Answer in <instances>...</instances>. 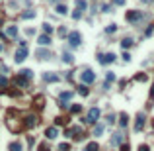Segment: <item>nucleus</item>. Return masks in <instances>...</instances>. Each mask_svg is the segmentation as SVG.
Instances as JSON below:
<instances>
[{
    "label": "nucleus",
    "mask_w": 154,
    "mask_h": 151,
    "mask_svg": "<svg viewBox=\"0 0 154 151\" xmlns=\"http://www.w3.org/2000/svg\"><path fill=\"white\" fill-rule=\"evenodd\" d=\"M28 55H29L28 47H18V49L14 51V61H16V63H23L25 59H28Z\"/></svg>",
    "instance_id": "obj_11"
},
{
    "label": "nucleus",
    "mask_w": 154,
    "mask_h": 151,
    "mask_svg": "<svg viewBox=\"0 0 154 151\" xmlns=\"http://www.w3.org/2000/svg\"><path fill=\"white\" fill-rule=\"evenodd\" d=\"M33 102H35V106H37V108H43V106H45V98H43V96H35V98H33Z\"/></svg>",
    "instance_id": "obj_34"
},
{
    "label": "nucleus",
    "mask_w": 154,
    "mask_h": 151,
    "mask_svg": "<svg viewBox=\"0 0 154 151\" xmlns=\"http://www.w3.org/2000/svg\"><path fill=\"white\" fill-rule=\"evenodd\" d=\"M102 12H103V14H109V12H113V4H102Z\"/></svg>",
    "instance_id": "obj_37"
},
{
    "label": "nucleus",
    "mask_w": 154,
    "mask_h": 151,
    "mask_svg": "<svg viewBox=\"0 0 154 151\" xmlns=\"http://www.w3.org/2000/svg\"><path fill=\"white\" fill-rule=\"evenodd\" d=\"M59 151H70V143H65V141H62L61 145H59Z\"/></svg>",
    "instance_id": "obj_40"
},
{
    "label": "nucleus",
    "mask_w": 154,
    "mask_h": 151,
    "mask_svg": "<svg viewBox=\"0 0 154 151\" xmlns=\"http://www.w3.org/2000/svg\"><path fill=\"white\" fill-rule=\"evenodd\" d=\"M146 79H148V77H146L145 73H140V75H137V77H135V80H139V82H145Z\"/></svg>",
    "instance_id": "obj_42"
},
{
    "label": "nucleus",
    "mask_w": 154,
    "mask_h": 151,
    "mask_svg": "<svg viewBox=\"0 0 154 151\" xmlns=\"http://www.w3.org/2000/svg\"><path fill=\"white\" fill-rule=\"evenodd\" d=\"M139 151H148V147H146V145H140V147H139Z\"/></svg>",
    "instance_id": "obj_53"
},
{
    "label": "nucleus",
    "mask_w": 154,
    "mask_h": 151,
    "mask_svg": "<svg viewBox=\"0 0 154 151\" xmlns=\"http://www.w3.org/2000/svg\"><path fill=\"white\" fill-rule=\"evenodd\" d=\"M117 55L115 53H98V63L100 65H109V63H115Z\"/></svg>",
    "instance_id": "obj_9"
},
{
    "label": "nucleus",
    "mask_w": 154,
    "mask_h": 151,
    "mask_svg": "<svg viewBox=\"0 0 154 151\" xmlns=\"http://www.w3.org/2000/svg\"><path fill=\"white\" fill-rule=\"evenodd\" d=\"M121 151H131V149H129V145H127V143H121Z\"/></svg>",
    "instance_id": "obj_51"
},
{
    "label": "nucleus",
    "mask_w": 154,
    "mask_h": 151,
    "mask_svg": "<svg viewBox=\"0 0 154 151\" xmlns=\"http://www.w3.org/2000/svg\"><path fill=\"white\" fill-rule=\"evenodd\" d=\"M6 127H8L12 133H20L22 130H25V126H23V118L20 116L18 112H14V110H10L8 114H6Z\"/></svg>",
    "instance_id": "obj_1"
},
{
    "label": "nucleus",
    "mask_w": 154,
    "mask_h": 151,
    "mask_svg": "<svg viewBox=\"0 0 154 151\" xmlns=\"http://www.w3.org/2000/svg\"><path fill=\"white\" fill-rule=\"evenodd\" d=\"M103 130H105V126H103V124H94V136H96V137H100V136H102V133H103Z\"/></svg>",
    "instance_id": "obj_23"
},
{
    "label": "nucleus",
    "mask_w": 154,
    "mask_h": 151,
    "mask_svg": "<svg viewBox=\"0 0 154 151\" xmlns=\"http://www.w3.org/2000/svg\"><path fill=\"white\" fill-rule=\"evenodd\" d=\"M0 38H4V33H2V32H0Z\"/></svg>",
    "instance_id": "obj_56"
},
{
    "label": "nucleus",
    "mask_w": 154,
    "mask_h": 151,
    "mask_svg": "<svg viewBox=\"0 0 154 151\" xmlns=\"http://www.w3.org/2000/svg\"><path fill=\"white\" fill-rule=\"evenodd\" d=\"M82 151H100V145L96 141H90V143H86L84 145V149Z\"/></svg>",
    "instance_id": "obj_24"
},
{
    "label": "nucleus",
    "mask_w": 154,
    "mask_h": 151,
    "mask_svg": "<svg viewBox=\"0 0 154 151\" xmlns=\"http://www.w3.org/2000/svg\"><path fill=\"white\" fill-rule=\"evenodd\" d=\"M80 82L82 85H94L96 82V73L92 71V69H82V73H80Z\"/></svg>",
    "instance_id": "obj_4"
},
{
    "label": "nucleus",
    "mask_w": 154,
    "mask_h": 151,
    "mask_svg": "<svg viewBox=\"0 0 154 151\" xmlns=\"http://www.w3.org/2000/svg\"><path fill=\"white\" fill-rule=\"evenodd\" d=\"M35 16H37V12L33 8H25L23 12H20V20H33Z\"/></svg>",
    "instance_id": "obj_16"
},
{
    "label": "nucleus",
    "mask_w": 154,
    "mask_h": 151,
    "mask_svg": "<svg viewBox=\"0 0 154 151\" xmlns=\"http://www.w3.org/2000/svg\"><path fill=\"white\" fill-rule=\"evenodd\" d=\"M28 85H29V80L28 79H23L22 75H18L14 79V86H20V88H28Z\"/></svg>",
    "instance_id": "obj_18"
},
{
    "label": "nucleus",
    "mask_w": 154,
    "mask_h": 151,
    "mask_svg": "<svg viewBox=\"0 0 154 151\" xmlns=\"http://www.w3.org/2000/svg\"><path fill=\"white\" fill-rule=\"evenodd\" d=\"M25 35H35V29L33 28H25Z\"/></svg>",
    "instance_id": "obj_48"
},
{
    "label": "nucleus",
    "mask_w": 154,
    "mask_h": 151,
    "mask_svg": "<svg viewBox=\"0 0 154 151\" xmlns=\"http://www.w3.org/2000/svg\"><path fill=\"white\" fill-rule=\"evenodd\" d=\"M33 145H35V137L29 136V137H28V147H33Z\"/></svg>",
    "instance_id": "obj_46"
},
{
    "label": "nucleus",
    "mask_w": 154,
    "mask_h": 151,
    "mask_svg": "<svg viewBox=\"0 0 154 151\" xmlns=\"http://www.w3.org/2000/svg\"><path fill=\"white\" fill-rule=\"evenodd\" d=\"M142 18H145V14H142L140 10H129V12L125 14V20L129 22V24H133V26H137Z\"/></svg>",
    "instance_id": "obj_5"
},
{
    "label": "nucleus",
    "mask_w": 154,
    "mask_h": 151,
    "mask_svg": "<svg viewBox=\"0 0 154 151\" xmlns=\"http://www.w3.org/2000/svg\"><path fill=\"white\" fill-rule=\"evenodd\" d=\"M123 139H125V136H123V132H115L111 136V145L113 147H117V145H121L123 143Z\"/></svg>",
    "instance_id": "obj_17"
},
{
    "label": "nucleus",
    "mask_w": 154,
    "mask_h": 151,
    "mask_svg": "<svg viewBox=\"0 0 154 151\" xmlns=\"http://www.w3.org/2000/svg\"><path fill=\"white\" fill-rule=\"evenodd\" d=\"M41 29H43V33H49V35H51V33L55 32V28H53V26L49 24V22H45V24L41 26Z\"/></svg>",
    "instance_id": "obj_29"
},
{
    "label": "nucleus",
    "mask_w": 154,
    "mask_h": 151,
    "mask_svg": "<svg viewBox=\"0 0 154 151\" xmlns=\"http://www.w3.org/2000/svg\"><path fill=\"white\" fill-rule=\"evenodd\" d=\"M37 43L41 45V47H49V45L53 43V39H51V35H49V33H41V35L37 38Z\"/></svg>",
    "instance_id": "obj_14"
},
{
    "label": "nucleus",
    "mask_w": 154,
    "mask_h": 151,
    "mask_svg": "<svg viewBox=\"0 0 154 151\" xmlns=\"http://www.w3.org/2000/svg\"><path fill=\"white\" fill-rule=\"evenodd\" d=\"M72 77H74V75H72V71H68V73L65 75V79H66V80H72Z\"/></svg>",
    "instance_id": "obj_50"
},
{
    "label": "nucleus",
    "mask_w": 154,
    "mask_h": 151,
    "mask_svg": "<svg viewBox=\"0 0 154 151\" xmlns=\"http://www.w3.org/2000/svg\"><path fill=\"white\" fill-rule=\"evenodd\" d=\"M6 88H8V79L0 75V92H2V90H6Z\"/></svg>",
    "instance_id": "obj_31"
},
{
    "label": "nucleus",
    "mask_w": 154,
    "mask_h": 151,
    "mask_svg": "<svg viewBox=\"0 0 154 151\" xmlns=\"http://www.w3.org/2000/svg\"><path fill=\"white\" fill-rule=\"evenodd\" d=\"M152 32H154V26H148V28H146V32H145V35L148 38V35H152Z\"/></svg>",
    "instance_id": "obj_45"
},
{
    "label": "nucleus",
    "mask_w": 154,
    "mask_h": 151,
    "mask_svg": "<svg viewBox=\"0 0 154 151\" xmlns=\"http://www.w3.org/2000/svg\"><path fill=\"white\" fill-rule=\"evenodd\" d=\"M65 137H72V127H66L65 130Z\"/></svg>",
    "instance_id": "obj_49"
},
{
    "label": "nucleus",
    "mask_w": 154,
    "mask_h": 151,
    "mask_svg": "<svg viewBox=\"0 0 154 151\" xmlns=\"http://www.w3.org/2000/svg\"><path fill=\"white\" fill-rule=\"evenodd\" d=\"M142 4H150V2H154V0H140Z\"/></svg>",
    "instance_id": "obj_54"
},
{
    "label": "nucleus",
    "mask_w": 154,
    "mask_h": 151,
    "mask_svg": "<svg viewBox=\"0 0 154 151\" xmlns=\"http://www.w3.org/2000/svg\"><path fill=\"white\" fill-rule=\"evenodd\" d=\"M59 2H61V0H49V4H53V6H55V4H59Z\"/></svg>",
    "instance_id": "obj_52"
},
{
    "label": "nucleus",
    "mask_w": 154,
    "mask_h": 151,
    "mask_svg": "<svg viewBox=\"0 0 154 151\" xmlns=\"http://www.w3.org/2000/svg\"><path fill=\"white\" fill-rule=\"evenodd\" d=\"M62 63H65V65H74V55H72V53L70 51H62Z\"/></svg>",
    "instance_id": "obj_20"
},
{
    "label": "nucleus",
    "mask_w": 154,
    "mask_h": 151,
    "mask_svg": "<svg viewBox=\"0 0 154 151\" xmlns=\"http://www.w3.org/2000/svg\"><path fill=\"white\" fill-rule=\"evenodd\" d=\"M18 75H22L23 79H28V80H31V79H33V71H31V69H22V71H20Z\"/></svg>",
    "instance_id": "obj_25"
},
{
    "label": "nucleus",
    "mask_w": 154,
    "mask_h": 151,
    "mask_svg": "<svg viewBox=\"0 0 154 151\" xmlns=\"http://www.w3.org/2000/svg\"><path fill=\"white\" fill-rule=\"evenodd\" d=\"M105 122H108L109 126H113V124H115V116H113V114H108V116H105Z\"/></svg>",
    "instance_id": "obj_39"
},
{
    "label": "nucleus",
    "mask_w": 154,
    "mask_h": 151,
    "mask_svg": "<svg viewBox=\"0 0 154 151\" xmlns=\"http://www.w3.org/2000/svg\"><path fill=\"white\" fill-rule=\"evenodd\" d=\"M127 124H129V116H127L125 112H121V114H119V126L127 127Z\"/></svg>",
    "instance_id": "obj_26"
},
{
    "label": "nucleus",
    "mask_w": 154,
    "mask_h": 151,
    "mask_svg": "<svg viewBox=\"0 0 154 151\" xmlns=\"http://www.w3.org/2000/svg\"><path fill=\"white\" fill-rule=\"evenodd\" d=\"M82 16H84V12H80L78 8H74V10H72V20H80Z\"/></svg>",
    "instance_id": "obj_36"
},
{
    "label": "nucleus",
    "mask_w": 154,
    "mask_h": 151,
    "mask_svg": "<svg viewBox=\"0 0 154 151\" xmlns=\"http://www.w3.org/2000/svg\"><path fill=\"white\" fill-rule=\"evenodd\" d=\"M39 124V116L37 114H33V112H29L25 118H23V126H25V130H31V127H35Z\"/></svg>",
    "instance_id": "obj_8"
},
{
    "label": "nucleus",
    "mask_w": 154,
    "mask_h": 151,
    "mask_svg": "<svg viewBox=\"0 0 154 151\" xmlns=\"http://www.w3.org/2000/svg\"><path fill=\"white\" fill-rule=\"evenodd\" d=\"M145 114L140 112L137 114V118H135V132H142V127H145Z\"/></svg>",
    "instance_id": "obj_15"
},
{
    "label": "nucleus",
    "mask_w": 154,
    "mask_h": 151,
    "mask_svg": "<svg viewBox=\"0 0 154 151\" xmlns=\"http://www.w3.org/2000/svg\"><path fill=\"white\" fill-rule=\"evenodd\" d=\"M74 4H76V8H78L80 12H86V8H88V2H86V0H76Z\"/></svg>",
    "instance_id": "obj_28"
},
{
    "label": "nucleus",
    "mask_w": 154,
    "mask_h": 151,
    "mask_svg": "<svg viewBox=\"0 0 154 151\" xmlns=\"http://www.w3.org/2000/svg\"><path fill=\"white\" fill-rule=\"evenodd\" d=\"M68 124V120L66 118H62V116H59V118H55V126L59 127V126H66Z\"/></svg>",
    "instance_id": "obj_32"
},
{
    "label": "nucleus",
    "mask_w": 154,
    "mask_h": 151,
    "mask_svg": "<svg viewBox=\"0 0 154 151\" xmlns=\"http://www.w3.org/2000/svg\"><path fill=\"white\" fill-rule=\"evenodd\" d=\"M8 151H25V149H23V143H22V141L14 139V141L8 143Z\"/></svg>",
    "instance_id": "obj_19"
},
{
    "label": "nucleus",
    "mask_w": 154,
    "mask_h": 151,
    "mask_svg": "<svg viewBox=\"0 0 154 151\" xmlns=\"http://www.w3.org/2000/svg\"><path fill=\"white\" fill-rule=\"evenodd\" d=\"M113 80H115V75H113L111 71H108V73H105V82H109V85H111Z\"/></svg>",
    "instance_id": "obj_38"
},
{
    "label": "nucleus",
    "mask_w": 154,
    "mask_h": 151,
    "mask_svg": "<svg viewBox=\"0 0 154 151\" xmlns=\"http://www.w3.org/2000/svg\"><path fill=\"white\" fill-rule=\"evenodd\" d=\"M125 2H127V0H111L113 6H125Z\"/></svg>",
    "instance_id": "obj_43"
},
{
    "label": "nucleus",
    "mask_w": 154,
    "mask_h": 151,
    "mask_svg": "<svg viewBox=\"0 0 154 151\" xmlns=\"http://www.w3.org/2000/svg\"><path fill=\"white\" fill-rule=\"evenodd\" d=\"M55 12L59 16H66V14H68V6L62 4V2H59V4H55Z\"/></svg>",
    "instance_id": "obj_21"
},
{
    "label": "nucleus",
    "mask_w": 154,
    "mask_h": 151,
    "mask_svg": "<svg viewBox=\"0 0 154 151\" xmlns=\"http://www.w3.org/2000/svg\"><path fill=\"white\" fill-rule=\"evenodd\" d=\"M121 57H123V61H125V63H129V61H131V53H129V51H125Z\"/></svg>",
    "instance_id": "obj_44"
},
{
    "label": "nucleus",
    "mask_w": 154,
    "mask_h": 151,
    "mask_svg": "<svg viewBox=\"0 0 154 151\" xmlns=\"http://www.w3.org/2000/svg\"><path fill=\"white\" fill-rule=\"evenodd\" d=\"M18 47H28V39H20V41H18Z\"/></svg>",
    "instance_id": "obj_47"
},
{
    "label": "nucleus",
    "mask_w": 154,
    "mask_h": 151,
    "mask_svg": "<svg viewBox=\"0 0 154 151\" xmlns=\"http://www.w3.org/2000/svg\"><path fill=\"white\" fill-rule=\"evenodd\" d=\"M61 79H62V77H61V75H57L55 71H47V73H43V80H45V82H49V85L61 82Z\"/></svg>",
    "instance_id": "obj_12"
},
{
    "label": "nucleus",
    "mask_w": 154,
    "mask_h": 151,
    "mask_svg": "<svg viewBox=\"0 0 154 151\" xmlns=\"http://www.w3.org/2000/svg\"><path fill=\"white\" fill-rule=\"evenodd\" d=\"M66 41H68V45H70L72 49L80 47V45H82V33H80V32H68Z\"/></svg>",
    "instance_id": "obj_3"
},
{
    "label": "nucleus",
    "mask_w": 154,
    "mask_h": 151,
    "mask_svg": "<svg viewBox=\"0 0 154 151\" xmlns=\"http://www.w3.org/2000/svg\"><path fill=\"white\" fill-rule=\"evenodd\" d=\"M57 33H59V38H66L68 35V29H66V26H59Z\"/></svg>",
    "instance_id": "obj_30"
},
{
    "label": "nucleus",
    "mask_w": 154,
    "mask_h": 151,
    "mask_svg": "<svg viewBox=\"0 0 154 151\" xmlns=\"http://www.w3.org/2000/svg\"><path fill=\"white\" fill-rule=\"evenodd\" d=\"M74 92L72 90H62L61 94H59V106L61 108H70V100H72Z\"/></svg>",
    "instance_id": "obj_6"
},
{
    "label": "nucleus",
    "mask_w": 154,
    "mask_h": 151,
    "mask_svg": "<svg viewBox=\"0 0 154 151\" xmlns=\"http://www.w3.org/2000/svg\"><path fill=\"white\" fill-rule=\"evenodd\" d=\"M8 73H10V69H8V67H6V65H0V75H2V77H6Z\"/></svg>",
    "instance_id": "obj_41"
},
{
    "label": "nucleus",
    "mask_w": 154,
    "mask_h": 151,
    "mask_svg": "<svg viewBox=\"0 0 154 151\" xmlns=\"http://www.w3.org/2000/svg\"><path fill=\"white\" fill-rule=\"evenodd\" d=\"M115 32H117V24H108L105 26V33L111 35V33H115Z\"/></svg>",
    "instance_id": "obj_35"
},
{
    "label": "nucleus",
    "mask_w": 154,
    "mask_h": 151,
    "mask_svg": "<svg viewBox=\"0 0 154 151\" xmlns=\"http://www.w3.org/2000/svg\"><path fill=\"white\" fill-rule=\"evenodd\" d=\"M45 137H47V141L57 139V137H59V127H57V126H49L45 130Z\"/></svg>",
    "instance_id": "obj_13"
},
{
    "label": "nucleus",
    "mask_w": 154,
    "mask_h": 151,
    "mask_svg": "<svg viewBox=\"0 0 154 151\" xmlns=\"http://www.w3.org/2000/svg\"><path fill=\"white\" fill-rule=\"evenodd\" d=\"M0 53H4V45H0Z\"/></svg>",
    "instance_id": "obj_55"
},
{
    "label": "nucleus",
    "mask_w": 154,
    "mask_h": 151,
    "mask_svg": "<svg viewBox=\"0 0 154 151\" xmlns=\"http://www.w3.org/2000/svg\"><path fill=\"white\" fill-rule=\"evenodd\" d=\"M35 57H37L39 61H51L53 59V51L47 47H39L37 51H35Z\"/></svg>",
    "instance_id": "obj_10"
},
{
    "label": "nucleus",
    "mask_w": 154,
    "mask_h": 151,
    "mask_svg": "<svg viewBox=\"0 0 154 151\" xmlns=\"http://www.w3.org/2000/svg\"><path fill=\"white\" fill-rule=\"evenodd\" d=\"M133 45H135V39H133V38H123V39H121V47L125 49V51H127L129 47H133Z\"/></svg>",
    "instance_id": "obj_22"
},
{
    "label": "nucleus",
    "mask_w": 154,
    "mask_h": 151,
    "mask_svg": "<svg viewBox=\"0 0 154 151\" xmlns=\"http://www.w3.org/2000/svg\"><path fill=\"white\" fill-rule=\"evenodd\" d=\"M18 35H20V29H18V26H16V24H8V26H6L4 38L12 39V41H18Z\"/></svg>",
    "instance_id": "obj_7"
},
{
    "label": "nucleus",
    "mask_w": 154,
    "mask_h": 151,
    "mask_svg": "<svg viewBox=\"0 0 154 151\" xmlns=\"http://www.w3.org/2000/svg\"><path fill=\"white\" fill-rule=\"evenodd\" d=\"M82 112V104H72L70 106V114H80Z\"/></svg>",
    "instance_id": "obj_33"
},
{
    "label": "nucleus",
    "mask_w": 154,
    "mask_h": 151,
    "mask_svg": "<svg viewBox=\"0 0 154 151\" xmlns=\"http://www.w3.org/2000/svg\"><path fill=\"white\" fill-rule=\"evenodd\" d=\"M100 116H102V110L98 108V106H92V108L88 110V114H86V118L82 120L84 124H98V120H100Z\"/></svg>",
    "instance_id": "obj_2"
},
{
    "label": "nucleus",
    "mask_w": 154,
    "mask_h": 151,
    "mask_svg": "<svg viewBox=\"0 0 154 151\" xmlns=\"http://www.w3.org/2000/svg\"><path fill=\"white\" fill-rule=\"evenodd\" d=\"M78 94H82V96H88V94H90V88H88V85H82V82H80V85H78Z\"/></svg>",
    "instance_id": "obj_27"
}]
</instances>
